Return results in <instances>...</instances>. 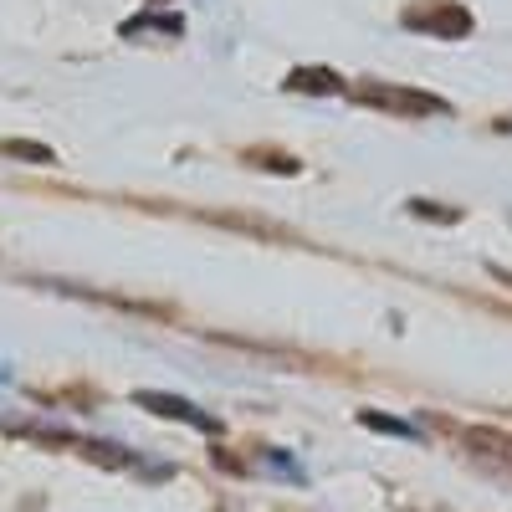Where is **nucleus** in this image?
Returning a JSON list of instances; mask_svg holds the SVG:
<instances>
[{
  "instance_id": "obj_1",
  "label": "nucleus",
  "mask_w": 512,
  "mask_h": 512,
  "mask_svg": "<svg viewBox=\"0 0 512 512\" xmlns=\"http://www.w3.org/2000/svg\"><path fill=\"white\" fill-rule=\"evenodd\" d=\"M354 98L369 103V108H390V113H446V108H451V103H441V98H431V93L390 88V82H364Z\"/></svg>"
},
{
  "instance_id": "obj_2",
  "label": "nucleus",
  "mask_w": 512,
  "mask_h": 512,
  "mask_svg": "<svg viewBox=\"0 0 512 512\" xmlns=\"http://www.w3.org/2000/svg\"><path fill=\"white\" fill-rule=\"evenodd\" d=\"M134 405H144V410H154V415H164V420H185V425H195V431H210V436H221V420L216 415H205V410H195L185 395H159V390H139L134 395Z\"/></svg>"
},
{
  "instance_id": "obj_3",
  "label": "nucleus",
  "mask_w": 512,
  "mask_h": 512,
  "mask_svg": "<svg viewBox=\"0 0 512 512\" xmlns=\"http://www.w3.org/2000/svg\"><path fill=\"white\" fill-rule=\"evenodd\" d=\"M405 26L410 31H431V36H466L472 31V16H466L461 6H451V0H441L436 11H405Z\"/></svg>"
},
{
  "instance_id": "obj_4",
  "label": "nucleus",
  "mask_w": 512,
  "mask_h": 512,
  "mask_svg": "<svg viewBox=\"0 0 512 512\" xmlns=\"http://www.w3.org/2000/svg\"><path fill=\"white\" fill-rule=\"evenodd\" d=\"M287 88L292 93H338L344 77H338L333 67H297V72H287Z\"/></svg>"
},
{
  "instance_id": "obj_5",
  "label": "nucleus",
  "mask_w": 512,
  "mask_h": 512,
  "mask_svg": "<svg viewBox=\"0 0 512 512\" xmlns=\"http://www.w3.org/2000/svg\"><path fill=\"white\" fill-rule=\"evenodd\" d=\"M359 425L364 431H384V436H405V441H420V431L410 420H390V415H379V410H359Z\"/></svg>"
},
{
  "instance_id": "obj_6",
  "label": "nucleus",
  "mask_w": 512,
  "mask_h": 512,
  "mask_svg": "<svg viewBox=\"0 0 512 512\" xmlns=\"http://www.w3.org/2000/svg\"><path fill=\"white\" fill-rule=\"evenodd\" d=\"M0 159H31V164H57L47 144H26V139H0Z\"/></svg>"
},
{
  "instance_id": "obj_7",
  "label": "nucleus",
  "mask_w": 512,
  "mask_h": 512,
  "mask_svg": "<svg viewBox=\"0 0 512 512\" xmlns=\"http://www.w3.org/2000/svg\"><path fill=\"white\" fill-rule=\"evenodd\" d=\"M139 31H169V36H180V16H139V21H128L123 36H139Z\"/></svg>"
},
{
  "instance_id": "obj_8",
  "label": "nucleus",
  "mask_w": 512,
  "mask_h": 512,
  "mask_svg": "<svg viewBox=\"0 0 512 512\" xmlns=\"http://www.w3.org/2000/svg\"><path fill=\"white\" fill-rule=\"evenodd\" d=\"M415 216H431V221H456V210H441L436 200H410Z\"/></svg>"
},
{
  "instance_id": "obj_9",
  "label": "nucleus",
  "mask_w": 512,
  "mask_h": 512,
  "mask_svg": "<svg viewBox=\"0 0 512 512\" xmlns=\"http://www.w3.org/2000/svg\"><path fill=\"white\" fill-rule=\"evenodd\" d=\"M497 128H502V134H512V118H502V123H497Z\"/></svg>"
},
{
  "instance_id": "obj_10",
  "label": "nucleus",
  "mask_w": 512,
  "mask_h": 512,
  "mask_svg": "<svg viewBox=\"0 0 512 512\" xmlns=\"http://www.w3.org/2000/svg\"><path fill=\"white\" fill-rule=\"evenodd\" d=\"M497 277H502V282H512V272H502V267H497Z\"/></svg>"
}]
</instances>
